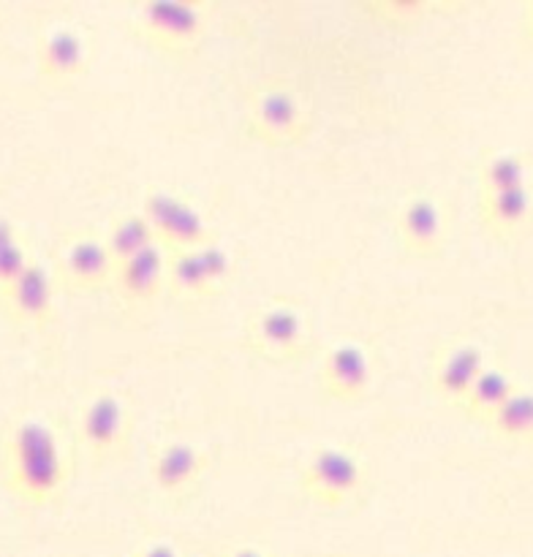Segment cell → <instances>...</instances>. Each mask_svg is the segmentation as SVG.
<instances>
[{
  "mask_svg": "<svg viewBox=\"0 0 533 557\" xmlns=\"http://www.w3.org/2000/svg\"><path fill=\"white\" fill-rule=\"evenodd\" d=\"M359 9L373 16V20H381L384 25H413L438 5L430 3V0H368Z\"/></svg>",
  "mask_w": 533,
  "mask_h": 557,
  "instance_id": "obj_24",
  "label": "cell"
},
{
  "mask_svg": "<svg viewBox=\"0 0 533 557\" xmlns=\"http://www.w3.org/2000/svg\"><path fill=\"white\" fill-rule=\"evenodd\" d=\"M90 65V44L85 33L71 25H54L38 36L36 41V71L44 82L79 79Z\"/></svg>",
  "mask_w": 533,
  "mask_h": 557,
  "instance_id": "obj_13",
  "label": "cell"
},
{
  "mask_svg": "<svg viewBox=\"0 0 533 557\" xmlns=\"http://www.w3.org/2000/svg\"><path fill=\"white\" fill-rule=\"evenodd\" d=\"M196 253H199V261L201 267H204L212 292H215V297H221V294L232 286L234 275H237V259H234L232 250L221 243V237L212 239V243L199 245Z\"/></svg>",
  "mask_w": 533,
  "mask_h": 557,
  "instance_id": "obj_23",
  "label": "cell"
},
{
  "mask_svg": "<svg viewBox=\"0 0 533 557\" xmlns=\"http://www.w3.org/2000/svg\"><path fill=\"white\" fill-rule=\"evenodd\" d=\"M103 243H107L114 267H117L120 261L158 245V237L152 232L150 221L141 215V210H123L109 221L107 232H103Z\"/></svg>",
  "mask_w": 533,
  "mask_h": 557,
  "instance_id": "obj_19",
  "label": "cell"
},
{
  "mask_svg": "<svg viewBox=\"0 0 533 557\" xmlns=\"http://www.w3.org/2000/svg\"><path fill=\"white\" fill-rule=\"evenodd\" d=\"M517 379L511 375V370H506L504 364H493L489 362L487 368L479 373V379L473 381V386L468 389V395L462 397L460 408L471 422L487 424V419L498 411L500 406L506 403V397L517 389Z\"/></svg>",
  "mask_w": 533,
  "mask_h": 557,
  "instance_id": "obj_18",
  "label": "cell"
},
{
  "mask_svg": "<svg viewBox=\"0 0 533 557\" xmlns=\"http://www.w3.org/2000/svg\"><path fill=\"white\" fill-rule=\"evenodd\" d=\"M533 161L522 150H484L476 166L479 194H495V190H511L531 185Z\"/></svg>",
  "mask_w": 533,
  "mask_h": 557,
  "instance_id": "obj_17",
  "label": "cell"
},
{
  "mask_svg": "<svg viewBox=\"0 0 533 557\" xmlns=\"http://www.w3.org/2000/svg\"><path fill=\"white\" fill-rule=\"evenodd\" d=\"M0 471L5 487L25 504L58 500L69 484V457L58 430L38 417L16 419L0 444Z\"/></svg>",
  "mask_w": 533,
  "mask_h": 557,
  "instance_id": "obj_1",
  "label": "cell"
},
{
  "mask_svg": "<svg viewBox=\"0 0 533 557\" xmlns=\"http://www.w3.org/2000/svg\"><path fill=\"white\" fill-rule=\"evenodd\" d=\"M210 451L185 438H169L150 449V479L166 498L185 500L199 490L201 479L210 471Z\"/></svg>",
  "mask_w": 533,
  "mask_h": 557,
  "instance_id": "obj_11",
  "label": "cell"
},
{
  "mask_svg": "<svg viewBox=\"0 0 533 557\" xmlns=\"http://www.w3.org/2000/svg\"><path fill=\"white\" fill-rule=\"evenodd\" d=\"M226 557H270L264 549H259L256 544H237L226 553Z\"/></svg>",
  "mask_w": 533,
  "mask_h": 557,
  "instance_id": "obj_27",
  "label": "cell"
},
{
  "mask_svg": "<svg viewBox=\"0 0 533 557\" xmlns=\"http://www.w3.org/2000/svg\"><path fill=\"white\" fill-rule=\"evenodd\" d=\"M30 259L33 253L30 248H27L20 228H16L9 218L0 215V292L25 270Z\"/></svg>",
  "mask_w": 533,
  "mask_h": 557,
  "instance_id": "obj_22",
  "label": "cell"
},
{
  "mask_svg": "<svg viewBox=\"0 0 533 557\" xmlns=\"http://www.w3.org/2000/svg\"><path fill=\"white\" fill-rule=\"evenodd\" d=\"M52 275L58 288L71 294H96L112 288L114 259L109 253L103 234L76 232L69 234L63 243L54 248Z\"/></svg>",
  "mask_w": 533,
  "mask_h": 557,
  "instance_id": "obj_8",
  "label": "cell"
},
{
  "mask_svg": "<svg viewBox=\"0 0 533 557\" xmlns=\"http://www.w3.org/2000/svg\"><path fill=\"white\" fill-rule=\"evenodd\" d=\"M166 288L174 294V297H185V299L215 297L196 248L166 250Z\"/></svg>",
  "mask_w": 533,
  "mask_h": 557,
  "instance_id": "obj_21",
  "label": "cell"
},
{
  "mask_svg": "<svg viewBox=\"0 0 533 557\" xmlns=\"http://www.w3.org/2000/svg\"><path fill=\"white\" fill-rule=\"evenodd\" d=\"M520 30L525 41L533 44V0L531 3L522 5V16H520Z\"/></svg>",
  "mask_w": 533,
  "mask_h": 557,
  "instance_id": "obj_26",
  "label": "cell"
},
{
  "mask_svg": "<svg viewBox=\"0 0 533 557\" xmlns=\"http://www.w3.org/2000/svg\"><path fill=\"white\" fill-rule=\"evenodd\" d=\"M319 386L330 400H364L373 386V359H370L368 346L359 341L332 343L321 357Z\"/></svg>",
  "mask_w": 533,
  "mask_h": 557,
  "instance_id": "obj_12",
  "label": "cell"
},
{
  "mask_svg": "<svg viewBox=\"0 0 533 557\" xmlns=\"http://www.w3.org/2000/svg\"><path fill=\"white\" fill-rule=\"evenodd\" d=\"M131 433H134V417L123 395L114 389H98L96 395L87 397L79 411L76 438L90 462L103 466V462L123 460L128 455Z\"/></svg>",
  "mask_w": 533,
  "mask_h": 557,
  "instance_id": "obj_6",
  "label": "cell"
},
{
  "mask_svg": "<svg viewBox=\"0 0 533 557\" xmlns=\"http://www.w3.org/2000/svg\"><path fill=\"white\" fill-rule=\"evenodd\" d=\"M112 292L117 294L120 302L131 305V308L156 302L166 292V250L161 245H152L131 259L120 261L114 267Z\"/></svg>",
  "mask_w": 533,
  "mask_h": 557,
  "instance_id": "obj_15",
  "label": "cell"
},
{
  "mask_svg": "<svg viewBox=\"0 0 533 557\" xmlns=\"http://www.w3.org/2000/svg\"><path fill=\"white\" fill-rule=\"evenodd\" d=\"M313 131V117L288 82L266 79L248 96L245 134L270 147L302 145Z\"/></svg>",
  "mask_w": 533,
  "mask_h": 557,
  "instance_id": "obj_3",
  "label": "cell"
},
{
  "mask_svg": "<svg viewBox=\"0 0 533 557\" xmlns=\"http://www.w3.org/2000/svg\"><path fill=\"white\" fill-rule=\"evenodd\" d=\"M243 343L266 362H302L313 354V332L294 299L277 297L256 308L243 324Z\"/></svg>",
  "mask_w": 533,
  "mask_h": 557,
  "instance_id": "obj_2",
  "label": "cell"
},
{
  "mask_svg": "<svg viewBox=\"0 0 533 557\" xmlns=\"http://www.w3.org/2000/svg\"><path fill=\"white\" fill-rule=\"evenodd\" d=\"M395 234L400 248L413 259H435L449 239V212L444 201L427 190L411 194L395 215Z\"/></svg>",
  "mask_w": 533,
  "mask_h": 557,
  "instance_id": "obj_9",
  "label": "cell"
},
{
  "mask_svg": "<svg viewBox=\"0 0 533 557\" xmlns=\"http://www.w3.org/2000/svg\"><path fill=\"white\" fill-rule=\"evenodd\" d=\"M54 283L52 267L33 256L25 270L0 292V305L14 324L27 330H47L54 321Z\"/></svg>",
  "mask_w": 533,
  "mask_h": 557,
  "instance_id": "obj_10",
  "label": "cell"
},
{
  "mask_svg": "<svg viewBox=\"0 0 533 557\" xmlns=\"http://www.w3.org/2000/svg\"><path fill=\"white\" fill-rule=\"evenodd\" d=\"M484 428L493 430L500 441H509V444H533V389L528 386H517L509 397H506L504 406L487 419Z\"/></svg>",
  "mask_w": 533,
  "mask_h": 557,
  "instance_id": "obj_20",
  "label": "cell"
},
{
  "mask_svg": "<svg viewBox=\"0 0 533 557\" xmlns=\"http://www.w3.org/2000/svg\"><path fill=\"white\" fill-rule=\"evenodd\" d=\"M476 212L482 228L493 237H520L533 226V188L525 185V188L479 194Z\"/></svg>",
  "mask_w": 533,
  "mask_h": 557,
  "instance_id": "obj_16",
  "label": "cell"
},
{
  "mask_svg": "<svg viewBox=\"0 0 533 557\" xmlns=\"http://www.w3.org/2000/svg\"><path fill=\"white\" fill-rule=\"evenodd\" d=\"M141 215L150 221L163 250H190L218 239L210 218L188 199L163 185H150L141 196Z\"/></svg>",
  "mask_w": 533,
  "mask_h": 557,
  "instance_id": "obj_7",
  "label": "cell"
},
{
  "mask_svg": "<svg viewBox=\"0 0 533 557\" xmlns=\"http://www.w3.org/2000/svg\"><path fill=\"white\" fill-rule=\"evenodd\" d=\"M487 364V354L479 343L455 341L435 354L433 368H430V384L441 400L457 408Z\"/></svg>",
  "mask_w": 533,
  "mask_h": 557,
  "instance_id": "obj_14",
  "label": "cell"
},
{
  "mask_svg": "<svg viewBox=\"0 0 533 557\" xmlns=\"http://www.w3.org/2000/svg\"><path fill=\"white\" fill-rule=\"evenodd\" d=\"M370 484L368 462L348 446H319L299 468V487L324 509H346L364 498Z\"/></svg>",
  "mask_w": 533,
  "mask_h": 557,
  "instance_id": "obj_4",
  "label": "cell"
},
{
  "mask_svg": "<svg viewBox=\"0 0 533 557\" xmlns=\"http://www.w3.org/2000/svg\"><path fill=\"white\" fill-rule=\"evenodd\" d=\"M134 557H183L172 542H150L139 549Z\"/></svg>",
  "mask_w": 533,
  "mask_h": 557,
  "instance_id": "obj_25",
  "label": "cell"
},
{
  "mask_svg": "<svg viewBox=\"0 0 533 557\" xmlns=\"http://www.w3.org/2000/svg\"><path fill=\"white\" fill-rule=\"evenodd\" d=\"M210 27V9L199 0H147L136 9L134 30L156 49L188 54L201 47Z\"/></svg>",
  "mask_w": 533,
  "mask_h": 557,
  "instance_id": "obj_5",
  "label": "cell"
}]
</instances>
